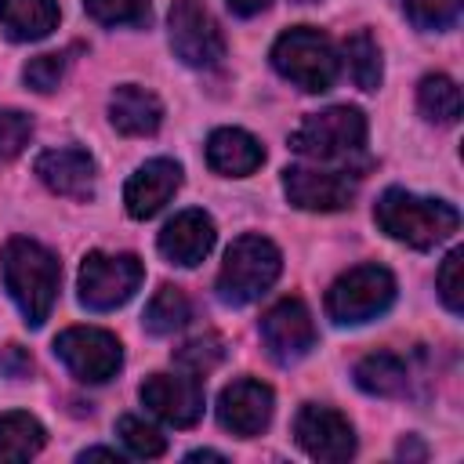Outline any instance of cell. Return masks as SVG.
<instances>
[{
  "label": "cell",
  "mask_w": 464,
  "mask_h": 464,
  "mask_svg": "<svg viewBox=\"0 0 464 464\" xmlns=\"http://www.w3.org/2000/svg\"><path fill=\"white\" fill-rule=\"evenodd\" d=\"M283 272V257L272 239L265 236H239L221 261L218 272V297L225 304H250L257 301Z\"/></svg>",
  "instance_id": "obj_4"
},
{
  "label": "cell",
  "mask_w": 464,
  "mask_h": 464,
  "mask_svg": "<svg viewBox=\"0 0 464 464\" xmlns=\"http://www.w3.org/2000/svg\"><path fill=\"white\" fill-rule=\"evenodd\" d=\"M395 301V276L384 265H355L326 290V315L341 326H359L384 315Z\"/></svg>",
  "instance_id": "obj_5"
},
{
  "label": "cell",
  "mask_w": 464,
  "mask_h": 464,
  "mask_svg": "<svg viewBox=\"0 0 464 464\" xmlns=\"http://www.w3.org/2000/svg\"><path fill=\"white\" fill-rule=\"evenodd\" d=\"M207 163L218 174L228 178H246L265 163V149L254 134L239 130V127H221L207 138Z\"/></svg>",
  "instance_id": "obj_18"
},
{
  "label": "cell",
  "mask_w": 464,
  "mask_h": 464,
  "mask_svg": "<svg viewBox=\"0 0 464 464\" xmlns=\"http://www.w3.org/2000/svg\"><path fill=\"white\" fill-rule=\"evenodd\" d=\"M98 457H102V460H120L116 450H105V446H94V450H83V453H80V460H98Z\"/></svg>",
  "instance_id": "obj_35"
},
{
  "label": "cell",
  "mask_w": 464,
  "mask_h": 464,
  "mask_svg": "<svg viewBox=\"0 0 464 464\" xmlns=\"http://www.w3.org/2000/svg\"><path fill=\"white\" fill-rule=\"evenodd\" d=\"M272 65L294 87H301L308 94H319V91L334 87L341 58H337L326 33H319L312 25H297V29H286L272 44Z\"/></svg>",
  "instance_id": "obj_3"
},
{
  "label": "cell",
  "mask_w": 464,
  "mask_h": 464,
  "mask_svg": "<svg viewBox=\"0 0 464 464\" xmlns=\"http://www.w3.org/2000/svg\"><path fill=\"white\" fill-rule=\"evenodd\" d=\"M152 0H83L87 14L102 25H138L149 18Z\"/></svg>",
  "instance_id": "obj_28"
},
{
  "label": "cell",
  "mask_w": 464,
  "mask_h": 464,
  "mask_svg": "<svg viewBox=\"0 0 464 464\" xmlns=\"http://www.w3.org/2000/svg\"><path fill=\"white\" fill-rule=\"evenodd\" d=\"M261 341H265L268 355L283 366L304 359L315 344V323H312V312L304 308V301H297V297L276 301L261 315Z\"/></svg>",
  "instance_id": "obj_11"
},
{
  "label": "cell",
  "mask_w": 464,
  "mask_h": 464,
  "mask_svg": "<svg viewBox=\"0 0 464 464\" xmlns=\"http://www.w3.org/2000/svg\"><path fill=\"white\" fill-rule=\"evenodd\" d=\"M417 105L431 123H457V116H460V87L450 76L431 72L417 87Z\"/></svg>",
  "instance_id": "obj_24"
},
{
  "label": "cell",
  "mask_w": 464,
  "mask_h": 464,
  "mask_svg": "<svg viewBox=\"0 0 464 464\" xmlns=\"http://www.w3.org/2000/svg\"><path fill=\"white\" fill-rule=\"evenodd\" d=\"M344 62H348V72H352L355 87H362V91H377L381 87V72H384L381 47L366 29H359V33H352L344 40Z\"/></svg>",
  "instance_id": "obj_25"
},
{
  "label": "cell",
  "mask_w": 464,
  "mask_h": 464,
  "mask_svg": "<svg viewBox=\"0 0 464 464\" xmlns=\"http://www.w3.org/2000/svg\"><path fill=\"white\" fill-rule=\"evenodd\" d=\"M373 218H377L381 232H388L392 239H399V243H406L413 250H431L435 243L450 239L460 228L457 207H450L442 199L413 196L406 188H388L377 199Z\"/></svg>",
  "instance_id": "obj_2"
},
{
  "label": "cell",
  "mask_w": 464,
  "mask_h": 464,
  "mask_svg": "<svg viewBox=\"0 0 464 464\" xmlns=\"http://www.w3.org/2000/svg\"><path fill=\"white\" fill-rule=\"evenodd\" d=\"M141 406L170 428H192L203 417V384L196 373H152L141 384Z\"/></svg>",
  "instance_id": "obj_12"
},
{
  "label": "cell",
  "mask_w": 464,
  "mask_h": 464,
  "mask_svg": "<svg viewBox=\"0 0 464 464\" xmlns=\"http://www.w3.org/2000/svg\"><path fill=\"white\" fill-rule=\"evenodd\" d=\"M36 174L40 181L69 199H87L94 188V160L83 149H47L36 160Z\"/></svg>",
  "instance_id": "obj_17"
},
{
  "label": "cell",
  "mask_w": 464,
  "mask_h": 464,
  "mask_svg": "<svg viewBox=\"0 0 464 464\" xmlns=\"http://www.w3.org/2000/svg\"><path fill=\"white\" fill-rule=\"evenodd\" d=\"M399 4L417 29H450L457 25L464 0H399Z\"/></svg>",
  "instance_id": "obj_27"
},
{
  "label": "cell",
  "mask_w": 464,
  "mask_h": 464,
  "mask_svg": "<svg viewBox=\"0 0 464 464\" xmlns=\"http://www.w3.org/2000/svg\"><path fill=\"white\" fill-rule=\"evenodd\" d=\"M33 138V120L18 109H0V167L11 163Z\"/></svg>",
  "instance_id": "obj_30"
},
{
  "label": "cell",
  "mask_w": 464,
  "mask_h": 464,
  "mask_svg": "<svg viewBox=\"0 0 464 464\" xmlns=\"http://www.w3.org/2000/svg\"><path fill=\"white\" fill-rule=\"evenodd\" d=\"M0 25L11 40H44L58 25V0H0Z\"/></svg>",
  "instance_id": "obj_20"
},
{
  "label": "cell",
  "mask_w": 464,
  "mask_h": 464,
  "mask_svg": "<svg viewBox=\"0 0 464 464\" xmlns=\"http://www.w3.org/2000/svg\"><path fill=\"white\" fill-rule=\"evenodd\" d=\"M44 442H47V431L36 417H29L22 410L0 417V464L4 460H29L44 450Z\"/></svg>",
  "instance_id": "obj_22"
},
{
  "label": "cell",
  "mask_w": 464,
  "mask_h": 464,
  "mask_svg": "<svg viewBox=\"0 0 464 464\" xmlns=\"http://www.w3.org/2000/svg\"><path fill=\"white\" fill-rule=\"evenodd\" d=\"M116 435H120V442L127 446V453L145 457V460L163 457V450H167V439L160 435V428H152L149 420H141V417H134V413H127V417L116 420Z\"/></svg>",
  "instance_id": "obj_26"
},
{
  "label": "cell",
  "mask_w": 464,
  "mask_h": 464,
  "mask_svg": "<svg viewBox=\"0 0 464 464\" xmlns=\"http://www.w3.org/2000/svg\"><path fill=\"white\" fill-rule=\"evenodd\" d=\"M283 188H286V199L301 210H344L355 199V181L344 170L286 167Z\"/></svg>",
  "instance_id": "obj_13"
},
{
  "label": "cell",
  "mask_w": 464,
  "mask_h": 464,
  "mask_svg": "<svg viewBox=\"0 0 464 464\" xmlns=\"http://www.w3.org/2000/svg\"><path fill=\"white\" fill-rule=\"evenodd\" d=\"M109 120L120 134L141 138V134H152L163 123V105L152 91H145L138 83H123L109 98Z\"/></svg>",
  "instance_id": "obj_19"
},
{
  "label": "cell",
  "mask_w": 464,
  "mask_h": 464,
  "mask_svg": "<svg viewBox=\"0 0 464 464\" xmlns=\"http://www.w3.org/2000/svg\"><path fill=\"white\" fill-rule=\"evenodd\" d=\"M167 25H170V47L185 65L207 69L225 58V36L214 14L199 0H174Z\"/></svg>",
  "instance_id": "obj_9"
},
{
  "label": "cell",
  "mask_w": 464,
  "mask_h": 464,
  "mask_svg": "<svg viewBox=\"0 0 464 464\" xmlns=\"http://www.w3.org/2000/svg\"><path fill=\"white\" fill-rule=\"evenodd\" d=\"M0 268H4V286L14 297L18 312L25 315V323L44 326V319L51 315L54 297H58V279H62L58 257L44 243L14 236L4 243Z\"/></svg>",
  "instance_id": "obj_1"
},
{
  "label": "cell",
  "mask_w": 464,
  "mask_h": 464,
  "mask_svg": "<svg viewBox=\"0 0 464 464\" xmlns=\"http://www.w3.org/2000/svg\"><path fill=\"white\" fill-rule=\"evenodd\" d=\"M54 355L65 370L83 384H105L123 366V348L109 330L98 326H69L54 337Z\"/></svg>",
  "instance_id": "obj_8"
},
{
  "label": "cell",
  "mask_w": 464,
  "mask_h": 464,
  "mask_svg": "<svg viewBox=\"0 0 464 464\" xmlns=\"http://www.w3.org/2000/svg\"><path fill=\"white\" fill-rule=\"evenodd\" d=\"M221 355H225V348H221L218 337H196V341H188V344L178 348V362L188 373H196V377H203L207 370H214L221 362Z\"/></svg>",
  "instance_id": "obj_31"
},
{
  "label": "cell",
  "mask_w": 464,
  "mask_h": 464,
  "mask_svg": "<svg viewBox=\"0 0 464 464\" xmlns=\"http://www.w3.org/2000/svg\"><path fill=\"white\" fill-rule=\"evenodd\" d=\"M406 362L392 352H370L355 362V384L366 392V395H381V399H392V395H402L406 392Z\"/></svg>",
  "instance_id": "obj_21"
},
{
  "label": "cell",
  "mask_w": 464,
  "mask_h": 464,
  "mask_svg": "<svg viewBox=\"0 0 464 464\" xmlns=\"http://www.w3.org/2000/svg\"><path fill=\"white\" fill-rule=\"evenodd\" d=\"M294 439L297 446L326 464L348 460L355 453V431L348 424L344 413H337L334 406H319V402H304L294 417Z\"/></svg>",
  "instance_id": "obj_10"
},
{
  "label": "cell",
  "mask_w": 464,
  "mask_h": 464,
  "mask_svg": "<svg viewBox=\"0 0 464 464\" xmlns=\"http://www.w3.org/2000/svg\"><path fill=\"white\" fill-rule=\"evenodd\" d=\"M188 460H225L221 453H210V450H196V453H188Z\"/></svg>",
  "instance_id": "obj_36"
},
{
  "label": "cell",
  "mask_w": 464,
  "mask_h": 464,
  "mask_svg": "<svg viewBox=\"0 0 464 464\" xmlns=\"http://www.w3.org/2000/svg\"><path fill=\"white\" fill-rule=\"evenodd\" d=\"M218 420H221L225 431L239 435V439L261 435L268 428V420H272V388L254 381V377L232 381L218 395Z\"/></svg>",
  "instance_id": "obj_14"
},
{
  "label": "cell",
  "mask_w": 464,
  "mask_h": 464,
  "mask_svg": "<svg viewBox=\"0 0 464 464\" xmlns=\"http://www.w3.org/2000/svg\"><path fill=\"white\" fill-rule=\"evenodd\" d=\"M0 370L7 373V377H29V370H33V359L18 348V344H7L4 352H0Z\"/></svg>",
  "instance_id": "obj_33"
},
{
  "label": "cell",
  "mask_w": 464,
  "mask_h": 464,
  "mask_svg": "<svg viewBox=\"0 0 464 464\" xmlns=\"http://www.w3.org/2000/svg\"><path fill=\"white\" fill-rule=\"evenodd\" d=\"M366 145V116L355 105H334L312 112L294 134L290 149L308 160H341Z\"/></svg>",
  "instance_id": "obj_6"
},
{
  "label": "cell",
  "mask_w": 464,
  "mask_h": 464,
  "mask_svg": "<svg viewBox=\"0 0 464 464\" xmlns=\"http://www.w3.org/2000/svg\"><path fill=\"white\" fill-rule=\"evenodd\" d=\"M214 221L203 210H181L174 214L160 232V254L181 268L199 265L214 246Z\"/></svg>",
  "instance_id": "obj_16"
},
{
  "label": "cell",
  "mask_w": 464,
  "mask_h": 464,
  "mask_svg": "<svg viewBox=\"0 0 464 464\" xmlns=\"http://www.w3.org/2000/svg\"><path fill=\"white\" fill-rule=\"evenodd\" d=\"M178 188H181V163H174V160H167V156L149 160V163H141V167L130 174V181H127V188H123L127 214L138 218V221H145V218L160 214V210L170 203V196H174Z\"/></svg>",
  "instance_id": "obj_15"
},
{
  "label": "cell",
  "mask_w": 464,
  "mask_h": 464,
  "mask_svg": "<svg viewBox=\"0 0 464 464\" xmlns=\"http://www.w3.org/2000/svg\"><path fill=\"white\" fill-rule=\"evenodd\" d=\"M435 286H439L442 304H446L453 315H460V312H464V250H460V246L446 254V261H442V268H439V276H435Z\"/></svg>",
  "instance_id": "obj_29"
},
{
  "label": "cell",
  "mask_w": 464,
  "mask_h": 464,
  "mask_svg": "<svg viewBox=\"0 0 464 464\" xmlns=\"http://www.w3.org/2000/svg\"><path fill=\"white\" fill-rule=\"evenodd\" d=\"M62 76H65V54H36V58L25 62V69H22V80H25L33 91H40V94L54 91V87L62 83Z\"/></svg>",
  "instance_id": "obj_32"
},
{
  "label": "cell",
  "mask_w": 464,
  "mask_h": 464,
  "mask_svg": "<svg viewBox=\"0 0 464 464\" xmlns=\"http://www.w3.org/2000/svg\"><path fill=\"white\" fill-rule=\"evenodd\" d=\"M141 261L134 254H87L80 265V301L91 312H109L120 308L123 301L134 297V290L141 286Z\"/></svg>",
  "instance_id": "obj_7"
},
{
  "label": "cell",
  "mask_w": 464,
  "mask_h": 464,
  "mask_svg": "<svg viewBox=\"0 0 464 464\" xmlns=\"http://www.w3.org/2000/svg\"><path fill=\"white\" fill-rule=\"evenodd\" d=\"M225 4H228V7L236 11V14L250 18V14H261V11H265V7L272 4V0H225Z\"/></svg>",
  "instance_id": "obj_34"
},
{
  "label": "cell",
  "mask_w": 464,
  "mask_h": 464,
  "mask_svg": "<svg viewBox=\"0 0 464 464\" xmlns=\"http://www.w3.org/2000/svg\"><path fill=\"white\" fill-rule=\"evenodd\" d=\"M192 319V301L181 286H160L145 304V330L149 334H174Z\"/></svg>",
  "instance_id": "obj_23"
}]
</instances>
